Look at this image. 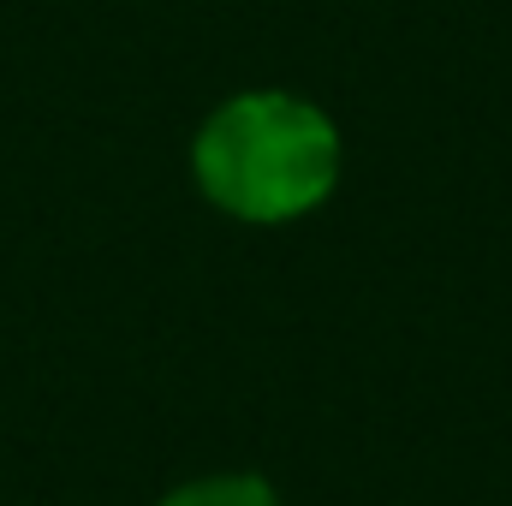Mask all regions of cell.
I'll return each instance as SVG.
<instances>
[{
    "instance_id": "1",
    "label": "cell",
    "mask_w": 512,
    "mask_h": 506,
    "mask_svg": "<svg viewBox=\"0 0 512 506\" xmlns=\"http://www.w3.org/2000/svg\"><path fill=\"white\" fill-rule=\"evenodd\" d=\"M197 191L251 227H286L340 185V126L292 90H239L191 137Z\"/></svg>"
},
{
    "instance_id": "2",
    "label": "cell",
    "mask_w": 512,
    "mask_h": 506,
    "mask_svg": "<svg viewBox=\"0 0 512 506\" xmlns=\"http://www.w3.org/2000/svg\"><path fill=\"white\" fill-rule=\"evenodd\" d=\"M155 506H280V495L251 471H227V477H197Z\"/></svg>"
}]
</instances>
